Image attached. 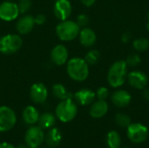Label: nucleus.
Listing matches in <instances>:
<instances>
[{
    "instance_id": "obj_40",
    "label": "nucleus",
    "mask_w": 149,
    "mask_h": 148,
    "mask_svg": "<svg viewBox=\"0 0 149 148\" xmlns=\"http://www.w3.org/2000/svg\"><path fill=\"white\" fill-rule=\"evenodd\" d=\"M124 148H127V147H124Z\"/></svg>"
},
{
    "instance_id": "obj_32",
    "label": "nucleus",
    "mask_w": 149,
    "mask_h": 148,
    "mask_svg": "<svg viewBox=\"0 0 149 148\" xmlns=\"http://www.w3.org/2000/svg\"><path fill=\"white\" fill-rule=\"evenodd\" d=\"M96 0H80V2L86 6H92Z\"/></svg>"
},
{
    "instance_id": "obj_9",
    "label": "nucleus",
    "mask_w": 149,
    "mask_h": 148,
    "mask_svg": "<svg viewBox=\"0 0 149 148\" xmlns=\"http://www.w3.org/2000/svg\"><path fill=\"white\" fill-rule=\"evenodd\" d=\"M19 9L17 3L5 1L0 4V19L3 21H12L19 15Z\"/></svg>"
},
{
    "instance_id": "obj_26",
    "label": "nucleus",
    "mask_w": 149,
    "mask_h": 148,
    "mask_svg": "<svg viewBox=\"0 0 149 148\" xmlns=\"http://www.w3.org/2000/svg\"><path fill=\"white\" fill-rule=\"evenodd\" d=\"M115 121L117 123L118 126L125 127V126H128L131 124V120L130 118L123 113H118L115 116Z\"/></svg>"
},
{
    "instance_id": "obj_2",
    "label": "nucleus",
    "mask_w": 149,
    "mask_h": 148,
    "mask_svg": "<svg viewBox=\"0 0 149 148\" xmlns=\"http://www.w3.org/2000/svg\"><path fill=\"white\" fill-rule=\"evenodd\" d=\"M127 65L126 61L120 60L113 64L110 67L107 80L111 86L113 87H120L124 83L127 77Z\"/></svg>"
},
{
    "instance_id": "obj_39",
    "label": "nucleus",
    "mask_w": 149,
    "mask_h": 148,
    "mask_svg": "<svg viewBox=\"0 0 149 148\" xmlns=\"http://www.w3.org/2000/svg\"><path fill=\"white\" fill-rule=\"evenodd\" d=\"M56 1H58V0H56Z\"/></svg>"
},
{
    "instance_id": "obj_33",
    "label": "nucleus",
    "mask_w": 149,
    "mask_h": 148,
    "mask_svg": "<svg viewBox=\"0 0 149 148\" xmlns=\"http://www.w3.org/2000/svg\"><path fill=\"white\" fill-rule=\"evenodd\" d=\"M0 148H16L14 146H12L11 144L8 143V142H2L0 143Z\"/></svg>"
},
{
    "instance_id": "obj_18",
    "label": "nucleus",
    "mask_w": 149,
    "mask_h": 148,
    "mask_svg": "<svg viewBox=\"0 0 149 148\" xmlns=\"http://www.w3.org/2000/svg\"><path fill=\"white\" fill-rule=\"evenodd\" d=\"M108 111V105L105 100H99L93 104L90 109V114L93 118H101Z\"/></svg>"
},
{
    "instance_id": "obj_28",
    "label": "nucleus",
    "mask_w": 149,
    "mask_h": 148,
    "mask_svg": "<svg viewBox=\"0 0 149 148\" xmlns=\"http://www.w3.org/2000/svg\"><path fill=\"white\" fill-rule=\"evenodd\" d=\"M141 59L139 55L132 54V55H129L127 57V58L126 60V63L129 66H136L141 63Z\"/></svg>"
},
{
    "instance_id": "obj_4",
    "label": "nucleus",
    "mask_w": 149,
    "mask_h": 148,
    "mask_svg": "<svg viewBox=\"0 0 149 148\" xmlns=\"http://www.w3.org/2000/svg\"><path fill=\"white\" fill-rule=\"evenodd\" d=\"M77 114V106L72 99L62 100L56 107V116L62 122L72 121Z\"/></svg>"
},
{
    "instance_id": "obj_14",
    "label": "nucleus",
    "mask_w": 149,
    "mask_h": 148,
    "mask_svg": "<svg viewBox=\"0 0 149 148\" xmlns=\"http://www.w3.org/2000/svg\"><path fill=\"white\" fill-rule=\"evenodd\" d=\"M34 24H35L34 17L31 15H25L18 19L16 24V28L20 34L24 35L31 32L34 27Z\"/></svg>"
},
{
    "instance_id": "obj_16",
    "label": "nucleus",
    "mask_w": 149,
    "mask_h": 148,
    "mask_svg": "<svg viewBox=\"0 0 149 148\" xmlns=\"http://www.w3.org/2000/svg\"><path fill=\"white\" fill-rule=\"evenodd\" d=\"M79 41L82 45L86 47H90L96 42V34L90 28H83L79 31Z\"/></svg>"
},
{
    "instance_id": "obj_29",
    "label": "nucleus",
    "mask_w": 149,
    "mask_h": 148,
    "mask_svg": "<svg viewBox=\"0 0 149 148\" xmlns=\"http://www.w3.org/2000/svg\"><path fill=\"white\" fill-rule=\"evenodd\" d=\"M88 21H89V18L86 14H80L78 16L76 23L78 24L79 27H85L86 25H87Z\"/></svg>"
},
{
    "instance_id": "obj_5",
    "label": "nucleus",
    "mask_w": 149,
    "mask_h": 148,
    "mask_svg": "<svg viewBox=\"0 0 149 148\" xmlns=\"http://www.w3.org/2000/svg\"><path fill=\"white\" fill-rule=\"evenodd\" d=\"M23 44L20 36L17 34H7L0 38V52L3 54H12L17 51Z\"/></svg>"
},
{
    "instance_id": "obj_13",
    "label": "nucleus",
    "mask_w": 149,
    "mask_h": 148,
    "mask_svg": "<svg viewBox=\"0 0 149 148\" xmlns=\"http://www.w3.org/2000/svg\"><path fill=\"white\" fill-rule=\"evenodd\" d=\"M129 84L136 89H143L148 84V77L145 73L138 71L131 72L127 75Z\"/></svg>"
},
{
    "instance_id": "obj_12",
    "label": "nucleus",
    "mask_w": 149,
    "mask_h": 148,
    "mask_svg": "<svg viewBox=\"0 0 149 148\" xmlns=\"http://www.w3.org/2000/svg\"><path fill=\"white\" fill-rule=\"evenodd\" d=\"M52 61L57 65H62L65 64L68 59V51L63 44L56 45L51 53Z\"/></svg>"
},
{
    "instance_id": "obj_11",
    "label": "nucleus",
    "mask_w": 149,
    "mask_h": 148,
    "mask_svg": "<svg viewBox=\"0 0 149 148\" xmlns=\"http://www.w3.org/2000/svg\"><path fill=\"white\" fill-rule=\"evenodd\" d=\"M72 13V5L68 0H58L54 4V15L56 17L64 21L66 20Z\"/></svg>"
},
{
    "instance_id": "obj_6",
    "label": "nucleus",
    "mask_w": 149,
    "mask_h": 148,
    "mask_svg": "<svg viewBox=\"0 0 149 148\" xmlns=\"http://www.w3.org/2000/svg\"><path fill=\"white\" fill-rule=\"evenodd\" d=\"M17 117L14 111L5 106H0V133L10 130L16 124Z\"/></svg>"
},
{
    "instance_id": "obj_27",
    "label": "nucleus",
    "mask_w": 149,
    "mask_h": 148,
    "mask_svg": "<svg viewBox=\"0 0 149 148\" xmlns=\"http://www.w3.org/2000/svg\"><path fill=\"white\" fill-rule=\"evenodd\" d=\"M19 9L20 13H25L28 11L31 6V0H19L18 3H17Z\"/></svg>"
},
{
    "instance_id": "obj_1",
    "label": "nucleus",
    "mask_w": 149,
    "mask_h": 148,
    "mask_svg": "<svg viewBox=\"0 0 149 148\" xmlns=\"http://www.w3.org/2000/svg\"><path fill=\"white\" fill-rule=\"evenodd\" d=\"M67 73L75 81H84L89 74V67L85 59L73 58L67 62Z\"/></svg>"
},
{
    "instance_id": "obj_17",
    "label": "nucleus",
    "mask_w": 149,
    "mask_h": 148,
    "mask_svg": "<svg viewBox=\"0 0 149 148\" xmlns=\"http://www.w3.org/2000/svg\"><path fill=\"white\" fill-rule=\"evenodd\" d=\"M113 103L118 107H125L131 101V95L124 90L115 92L112 96Z\"/></svg>"
},
{
    "instance_id": "obj_25",
    "label": "nucleus",
    "mask_w": 149,
    "mask_h": 148,
    "mask_svg": "<svg viewBox=\"0 0 149 148\" xmlns=\"http://www.w3.org/2000/svg\"><path fill=\"white\" fill-rule=\"evenodd\" d=\"M148 47L149 41L146 38H138L134 41V48L138 51H145Z\"/></svg>"
},
{
    "instance_id": "obj_8",
    "label": "nucleus",
    "mask_w": 149,
    "mask_h": 148,
    "mask_svg": "<svg viewBox=\"0 0 149 148\" xmlns=\"http://www.w3.org/2000/svg\"><path fill=\"white\" fill-rule=\"evenodd\" d=\"M148 135V128L140 124L134 123L127 126V136L134 143H141L145 141Z\"/></svg>"
},
{
    "instance_id": "obj_34",
    "label": "nucleus",
    "mask_w": 149,
    "mask_h": 148,
    "mask_svg": "<svg viewBox=\"0 0 149 148\" xmlns=\"http://www.w3.org/2000/svg\"><path fill=\"white\" fill-rule=\"evenodd\" d=\"M130 38V37L129 36H127V34H124L123 36H122V40L126 43V42H127V40Z\"/></svg>"
},
{
    "instance_id": "obj_35",
    "label": "nucleus",
    "mask_w": 149,
    "mask_h": 148,
    "mask_svg": "<svg viewBox=\"0 0 149 148\" xmlns=\"http://www.w3.org/2000/svg\"><path fill=\"white\" fill-rule=\"evenodd\" d=\"M144 97H145L147 99H149V90L145 91V92H144Z\"/></svg>"
},
{
    "instance_id": "obj_21",
    "label": "nucleus",
    "mask_w": 149,
    "mask_h": 148,
    "mask_svg": "<svg viewBox=\"0 0 149 148\" xmlns=\"http://www.w3.org/2000/svg\"><path fill=\"white\" fill-rule=\"evenodd\" d=\"M52 93L53 95L60 100H66V99H72L73 94L69 92L63 85L56 84L52 87Z\"/></svg>"
},
{
    "instance_id": "obj_38",
    "label": "nucleus",
    "mask_w": 149,
    "mask_h": 148,
    "mask_svg": "<svg viewBox=\"0 0 149 148\" xmlns=\"http://www.w3.org/2000/svg\"><path fill=\"white\" fill-rule=\"evenodd\" d=\"M6 1H10V0H6Z\"/></svg>"
},
{
    "instance_id": "obj_7",
    "label": "nucleus",
    "mask_w": 149,
    "mask_h": 148,
    "mask_svg": "<svg viewBox=\"0 0 149 148\" xmlns=\"http://www.w3.org/2000/svg\"><path fill=\"white\" fill-rule=\"evenodd\" d=\"M45 134L42 128L38 126H31L25 133L24 140L29 148H38L43 142Z\"/></svg>"
},
{
    "instance_id": "obj_23",
    "label": "nucleus",
    "mask_w": 149,
    "mask_h": 148,
    "mask_svg": "<svg viewBox=\"0 0 149 148\" xmlns=\"http://www.w3.org/2000/svg\"><path fill=\"white\" fill-rule=\"evenodd\" d=\"M107 145L110 148H119L120 146V137L117 132L112 131L107 134Z\"/></svg>"
},
{
    "instance_id": "obj_22",
    "label": "nucleus",
    "mask_w": 149,
    "mask_h": 148,
    "mask_svg": "<svg viewBox=\"0 0 149 148\" xmlns=\"http://www.w3.org/2000/svg\"><path fill=\"white\" fill-rule=\"evenodd\" d=\"M55 116L52 113H43L42 115L39 116L38 118V125L39 126L42 128V129H48V128H51L52 126H54L55 124Z\"/></svg>"
},
{
    "instance_id": "obj_30",
    "label": "nucleus",
    "mask_w": 149,
    "mask_h": 148,
    "mask_svg": "<svg viewBox=\"0 0 149 148\" xmlns=\"http://www.w3.org/2000/svg\"><path fill=\"white\" fill-rule=\"evenodd\" d=\"M108 90L106 87H100L97 91V97L100 100H105L108 97Z\"/></svg>"
},
{
    "instance_id": "obj_10",
    "label": "nucleus",
    "mask_w": 149,
    "mask_h": 148,
    "mask_svg": "<svg viewBox=\"0 0 149 148\" xmlns=\"http://www.w3.org/2000/svg\"><path fill=\"white\" fill-rule=\"evenodd\" d=\"M48 96L46 86L42 83H35L31 85L30 90V97L31 100L37 104L44 103Z\"/></svg>"
},
{
    "instance_id": "obj_3",
    "label": "nucleus",
    "mask_w": 149,
    "mask_h": 148,
    "mask_svg": "<svg viewBox=\"0 0 149 148\" xmlns=\"http://www.w3.org/2000/svg\"><path fill=\"white\" fill-rule=\"evenodd\" d=\"M79 28L76 22L66 19L57 25L56 33L62 41H72L79 34Z\"/></svg>"
},
{
    "instance_id": "obj_31",
    "label": "nucleus",
    "mask_w": 149,
    "mask_h": 148,
    "mask_svg": "<svg viewBox=\"0 0 149 148\" xmlns=\"http://www.w3.org/2000/svg\"><path fill=\"white\" fill-rule=\"evenodd\" d=\"M34 20H35V24L40 25V24H45V20H46V17H45V16L43 15V14H38V15H37V16L34 17Z\"/></svg>"
},
{
    "instance_id": "obj_24",
    "label": "nucleus",
    "mask_w": 149,
    "mask_h": 148,
    "mask_svg": "<svg viewBox=\"0 0 149 148\" xmlns=\"http://www.w3.org/2000/svg\"><path fill=\"white\" fill-rule=\"evenodd\" d=\"M100 52L96 50H92V51H89L86 57H85V61L87 63V65H95L99 58H100Z\"/></svg>"
},
{
    "instance_id": "obj_19",
    "label": "nucleus",
    "mask_w": 149,
    "mask_h": 148,
    "mask_svg": "<svg viewBox=\"0 0 149 148\" xmlns=\"http://www.w3.org/2000/svg\"><path fill=\"white\" fill-rule=\"evenodd\" d=\"M39 118V113L38 110L32 106H28L23 111V120L28 125H33L38 122Z\"/></svg>"
},
{
    "instance_id": "obj_20",
    "label": "nucleus",
    "mask_w": 149,
    "mask_h": 148,
    "mask_svg": "<svg viewBox=\"0 0 149 148\" xmlns=\"http://www.w3.org/2000/svg\"><path fill=\"white\" fill-rule=\"evenodd\" d=\"M45 138V142L49 147H55L58 146L59 143L61 142L62 135H61L60 131L58 128H52L47 133Z\"/></svg>"
},
{
    "instance_id": "obj_15",
    "label": "nucleus",
    "mask_w": 149,
    "mask_h": 148,
    "mask_svg": "<svg viewBox=\"0 0 149 148\" xmlns=\"http://www.w3.org/2000/svg\"><path fill=\"white\" fill-rule=\"evenodd\" d=\"M74 98L77 102L82 106L90 105L95 99V93L89 89H82L78 91L74 94Z\"/></svg>"
},
{
    "instance_id": "obj_36",
    "label": "nucleus",
    "mask_w": 149,
    "mask_h": 148,
    "mask_svg": "<svg viewBox=\"0 0 149 148\" xmlns=\"http://www.w3.org/2000/svg\"><path fill=\"white\" fill-rule=\"evenodd\" d=\"M17 148H27V147H26L25 146H24V145H19V146H18Z\"/></svg>"
},
{
    "instance_id": "obj_37",
    "label": "nucleus",
    "mask_w": 149,
    "mask_h": 148,
    "mask_svg": "<svg viewBox=\"0 0 149 148\" xmlns=\"http://www.w3.org/2000/svg\"><path fill=\"white\" fill-rule=\"evenodd\" d=\"M148 29L149 30V12H148Z\"/></svg>"
}]
</instances>
